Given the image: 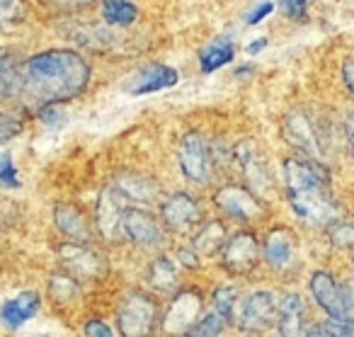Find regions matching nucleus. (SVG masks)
<instances>
[{"instance_id": "nucleus-1", "label": "nucleus", "mask_w": 354, "mask_h": 337, "mask_svg": "<svg viewBox=\"0 0 354 337\" xmlns=\"http://www.w3.org/2000/svg\"><path fill=\"white\" fill-rule=\"evenodd\" d=\"M90 66L78 51L51 49L35 54L25 64V98L37 107L73 100L88 88Z\"/></svg>"}, {"instance_id": "nucleus-2", "label": "nucleus", "mask_w": 354, "mask_h": 337, "mask_svg": "<svg viewBox=\"0 0 354 337\" xmlns=\"http://www.w3.org/2000/svg\"><path fill=\"white\" fill-rule=\"evenodd\" d=\"M284 180L291 209L304 224L325 228L335 219H339L342 209L335 199L328 170L320 165V161L304 156V153L286 158Z\"/></svg>"}, {"instance_id": "nucleus-3", "label": "nucleus", "mask_w": 354, "mask_h": 337, "mask_svg": "<svg viewBox=\"0 0 354 337\" xmlns=\"http://www.w3.org/2000/svg\"><path fill=\"white\" fill-rule=\"evenodd\" d=\"M158 301L146 291H129L117 311L122 337H151L158 322Z\"/></svg>"}, {"instance_id": "nucleus-4", "label": "nucleus", "mask_w": 354, "mask_h": 337, "mask_svg": "<svg viewBox=\"0 0 354 337\" xmlns=\"http://www.w3.org/2000/svg\"><path fill=\"white\" fill-rule=\"evenodd\" d=\"M177 161H180L183 175L187 177L189 182H194V185H199V187L212 182L216 161H214L212 146L204 141L202 134H197V131L185 134L180 146H177Z\"/></svg>"}, {"instance_id": "nucleus-5", "label": "nucleus", "mask_w": 354, "mask_h": 337, "mask_svg": "<svg viewBox=\"0 0 354 337\" xmlns=\"http://www.w3.org/2000/svg\"><path fill=\"white\" fill-rule=\"evenodd\" d=\"M308 289L318 306L328 313L330 318L337 320H354V291L344 289L337 279L325 269L310 274Z\"/></svg>"}, {"instance_id": "nucleus-6", "label": "nucleus", "mask_w": 354, "mask_h": 337, "mask_svg": "<svg viewBox=\"0 0 354 337\" xmlns=\"http://www.w3.org/2000/svg\"><path fill=\"white\" fill-rule=\"evenodd\" d=\"M214 204H216L218 211H223L228 219L241 221V224H255V221L267 216V204L262 201V197L243 185L221 187V190L214 194Z\"/></svg>"}, {"instance_id": "nucleus-7", "label": "nucleus", "mask_w": 354, "mask_h": 337, "mask_svg": "<svg viewBox=\"0 0 354 337\" xmlns=\"http://www.w3.org/2000/svg\"><path fill=\"white\" fill-rule=\"evenodd\" d=\"M160 221L170 233L187 235L202 226L204 214L199 201L187 192H175L160 201Z\"/></svg>"}, {"instance_id": "nucleus-8", "label": "nucleus", "mask_w": 354, "mask_h": 337, "mask_svg": "<svg viewBox=\"0 0 354 337\" xmlns=\"http://www.w3.org/2000/svg\"><path fill=\"white\" fill-rule=\"evenodd\" d=\"M281 134L284 138L291 143L294 148H299L304 156L308 158H320L325 156V146H323V134L318 131L313 117H310L306 109H291L284 117V124H281Z\"/></svg>"}, {"instance_id": "nucleus-9", "label": "nucleus", "mask_w": 354, "mask_h": 337, "mask_svg": "<svg viewBox=\"0 0 354 337\" xmlns=\"http://www.w3.org/2000/svg\"><path fill=\"white\" fill-rule=\"evenodd\" d=\"M127 211H129V201L119 194L117 187H107L102 190L97 199V209H95V228L102 238L107 240H122L127 238Z\"/></svg>"}, {"instance_id": "nucleus-10", "label": "nucleus", "mask_w": 354, "mask_h": 337, "mask_svg": "<svg viewBox=\"0 0 354 337\" xmlns=\"http://www.w3.org/2000/svg\"><path fill=\"white\" fill-rule=\"evenodd\" d=\"M262 245L252 230H241L231 235L221 253V262L228 274H250L260 264Z\"/></svg>"}, {"instance_id": "nucleus-11", "label": "nucleus", "mask_w": 354, "mask_h": 337, "mask_svg": "<svg viewBox=\"0 0 354 337\" xmlns=\"http://www.w3.org/2000/svg\"><path fill=\"white\" fill-rule=\"evenodd\" d=\"M59 264L73 279H95L107 269L102 255L88 248V243H73V240L59 248Z\"/></svg>"}, {"instance_id": "nucleus-12", "label": "nucleus", "mask_w": 354, "mask_h": 337, "mask_svg": "<svg viewBox=\"0 0 354 337\" xmlns=\"http://www.w3.org/2000/svg\"><path fill=\"white\" fill-rule=\"evenodd\" d=\"M279 313V303H277L272 291H255L250 296H245L238 306L236 325L243 332H260L272 322V318Z\"/></svg>"}, {"instance_id": "nucleus-13", "label": "nucleus", "mask_w": 354, "mask_h": 337, "mask_svg": "<svg viewBox=\"0 0 354 337\" xmlns=\"http://www.w3.org/2000/svg\"><path fill=\"white\" fill-rule=\"evenodd\" d=\"M202 293L197 289H183L177 291L175 298H172L170 308L165 311V318H162V330L165 332H185L194 325V322L202 318Z\"/></svg>"}, {"instance_id": "nucleus-14", "label": "nucleus", "mask_w": 354, "mask_h": 337, "mask_svg": "<svg viewBox=\"0 0 354 337\" xmlns=\"http://www.w3.org/2000/svg\"><path fill=\"white\" fill-rule=\"evenodd\" d=\"M233 158H236L238 167L243 170V175L250 182V190L255 194H265L267 190H274V180L270 175V167L265 163V156L260 153L255 141L245 138L233 148Z\"/></svg>"}, {"instance_id": "nucleus-15", "label": "nucleus", "mask_w": 354, "mask_h": 337, "mask_svg": "<svg viewBox=\"0 0 354 337\" xmlns=\"http://www.w3.org/2000/svg\"><path fill=\"white\" fill-rule=\"evenodd\" d=\"M124 228H127V238L133 240L136 245H141V248L156 250V248H160L162 240H165L160 221H158L151 211L138 209V206H131V209L127 211V224H124Z\"/></svg>"}, {"instance_id": "nucleus-16", "label": "nucleus", "mask_w": 354, "mask_h": 337, "mask_svg": "<svg viewBox=\"0 0 354 337\" xmlns=\"http://www.w3.org/2000/svg\"><path fill=\"white\" fill-rule=\"evenodd\" d=\"M177 80H180V73L175 69H170L165 64H148L131 75V80L127 83V93L141 98V95L160 93V90L172 88V85H177Z\"/></svg>"}, {"instance_id": "nucleus-17", "label": "nucleus", "mask_w": 354, "mask_h": 337, "mask_svg": "<svg viewBox=\"0 0 354 337\" xmlns=\"http://www.w3.org/2000/svg\"><path fill=\"white\" fill-rule=\"evenodd\" d=\"M262 257L270 267L286 272L296 259V238L289 228H272L262 243Z\"/></svg>"}, {"instance_id": "nucleus-18", "label": "nucleus", "mask_w": 354, "mask_h": 337, "mask_svg": "<svg viewBox=\"0 0 354 337\" xmlns=\"http://www.w3.org/2000/svg\"><path fill=\"white\" fill-rule=\"evenodd\" d=\"M54 224L61 233L73 243H90L97 233V228H93L90 219L83 214L80 206L73 204H59L54 209Z\"/></svg>"}, {"instance_id": "nucleus-19", "label": "nucleus", "mask_w": 354, "mask_h": 337, "mask_svg": "<svg viewBox=\"0 0 354 337\" xmlns=\"http://www.w3.org/2000/svg\"><path fill=\"white\" fill-rule=\"evenodd\" d=\"M112 185L117 187L124 199L133 201V204H151V201H156L158 192H160L156 180L138 175V172H119Z\"/></svg>"}, {"instance_id": "nucleus-20", "label": "nucleus", "mask_w": 354, "mask_h": 337, "mask_svg": "<svg viewBox=\"0 0 354 337\" xmlns=\"http://www.w3.org/2000/svg\"><path fill=\"white\" fill-rule=\"evenodd\" d=\"M306 320V303L299 293H286L279 301V313H277V330L279 337H306L304 330Z\"/></svg>"}, {"instance_id": "nucleus-21", "label": "nucleus", "mask_w": 354, "mask_h": 337, "mask_svg": "<svg viewBox=\"0 0 354 337\" xmlns=\"http://www.w3.org/2000/svg\"><path fill=\"white\" fill-rule=\"evenodd\" d=\"M41 306V296L37 291H20L17 296L8 298L3 303V322H6L8 330H17L20 325H25L30 318L37 316Z\"/></svg>"}, {"instance_id": "nucleus-22", "label": "nucleus", "mask_w": 354, "mask_h": 337, "mask_svg": "<svg viewBox=\"0 0 354 337\" xmlns=\"http://www.w3.org/2000/svg\"><path fill=\"white\" fill-rule=\"evenodd\" d=\"M228 243V233L223 221H204L197 230L192 233V248L197 250L202 257H214V255H221L223 248Z\"/></svg>"}, {"instance_id": "nucleus-23", "label": "nucleus", "mask_w": 354, "mask_h": 337, "mask_svg": "<svg viewBox=\"0 0 354 337\" xmlns=\"http://www.w3.org/2000/svg\"><path fill=\"white\" fill-rule=\"evenodd\" d=\"M148 284L158 293H175L180 284V272L167 257H156L148 264Z\"/></svg>"}, {"instance_id": "nucleus-24", "label": "nucleus", "mask_w": 354, "mask_h": 337, "mask_svg": "<svg viewBox=\"0 0 354 337\" xmlns=\"http://www.w3.org/2000/svg\"><path fill=\"white\" fill-rule=\"evenodd\" d=\"M233 59H236V46H233L231 39H223L221 37V39L212 42L207 49H202V54H199V66H202V73H214V71L231 64Z\"/></svg>"}, {"instance_id": "nucleus-25", "label": "nucleus", "mask_w": 354, "mask_h": 337, "mask_svg": "<svg viewBox=\"0 0 354 337\" xmlns=\"http://www.w3.org/2000/svg\"><path fill=\"white\" fill-rule=\"evenodd\" d=\"M0 88H3L6 98H15V95L25 93V69L10 54H6L0 61Z\"/></svg>"}, {"instance_id": "nucleus-26", "label": "nucleus", "mask_w": 354, "mask_h": 337, "mask_svg": "<svg viewBox=\"0 0 354 337\" xmlns=\"http://www.w3.org/2000/svg\"><path fill=\"white\" fill-rule=\"evenodd\" d=\"M102 17L109 25L129 27L136 22L138 10L131 0H102Z\"/></svg>"}, {"instance_id": "nucleus-27", "label": "nucleus", "mask_w": 354, "mask_h": 337, "mask_svg": "<svg viewBox=\"0 0 354 337\" xmlns=\"http://www.w3.org/2000/svg\"><path fill=\"white\" fill-rule=\"evenodd\" d=\"M238 306H241V298H238V289L231 284H223L214 291V308L226 322H236Z\"/></svg>"}, {"instance_id": "nucleus-28", "label": "nucleus", "mask_w": 354, "mask_h": 337, "mask_svg": "<svg viewBox=\"0 0 354 337\" xmlns=\"http://www.w3.org/2000/svg\"><path fill=\"white\" fill-rule=\"evenodd\" d=\"M325 235L337 250H349L354 248V221L349 219H335L333 224L325 226Z\"/></svg>"}, {"instance_id": "nucleus-29", "label": "nucleus", "mask_w": 354, "mask_h": 337, "mask_svg": "<svg viewBox=\"0 0 354 337\" xmlns=\"http://www.w3.org/2000/svg\"><path fill=\"white\" fill-rule=\"evenodd\" d=\"M49 291L56 301H68V298L78 296V279H73L66 272H56L54 277L49 279Z\"/></svg>"}, {"instance_id": "nucleus-30", "label": "nucleus", "mask_w": 354, "mask_h": 337, "mask_svg": "<svg viewBox=\"0 0 354 337\" xmlns=\"http://www.w3.org/2000/svg\"><path fill=\"white\" fill-rule=\"evenodd\" d=\"M223 322H226V320H223V318L214 311V313H209V316L199 318V320L194 322V325L189 327L183 337H218V335H221V330H223Z\"/></svg>"}, {"instance_id": "nucleus-31", "label": "nucleus", "mask_w": 354, "mask_h": 337, "mask_svg": "<svg viewBox=\"0 0 354 337\" xmlns=\"http://www.w3.org/2000/svg\"><path fill=\"white\" fill-rule=\"evenodd\" d=\"M0 12H3V20L10 25V22H22L27 15V6L22 0H0Z\"/></svg>"}, {"instance_id": "nucleus-32", "label": "nucleus", "mask_w": 354, "mask_h": 337, "mask_svg": "<svg viewBox=\"0 0 354 337\" xmlns=\"http://www.w3.org/2000/svg\"><path fill=\"white\" fill-rule=\"evenodd\" d=\"M0 182L8 187V190H12V187H20V175H17L15 165H12V158L3 156L0 158Z\"/></svg>"}, {"instance_id": "nucleus-33", "label": "nucleus", "mask_w": 354, "mask_h": 337, "mask_svg": "<svg viewBox=\"0 0 354 337\" xmlns=\"http://www.w3.org/2000/svg\"><path fill=\"white\" fill-rule=\"evenodd\" d=\"M281 10L291 20H304L306 17V0H281Z\"/></svg>"}, {"instance_id": "nucleus-34", "label": "nucleus", "mask_w": 354, "mask_h": 337, "mask_svg": "<svg viewBox=\"0 0 354 337\" xmlns=\"http://www.w3.org/2000/svg\"><path fill=\"white\" fill-rule=\"evenodd\" d=\"M83 332H85V337H114V332L109 330L102 320H88L83 327Z\"/></svg>"}, {"instance_id": "nucleus-35", "label": "nucleus", "mask_w": 354, "mask_h": 337, "mask_svg": "<svg viewBox=\"0 0 354 337\" xmlns=\"http://www.w3.org/2000/svg\"><path fill=\"white\" fill-rule=\"evenodd\" d=\"M20 129H22V124L15 122V119H12V114H6V117H3V129H0V136H3V141H10L15 134H20Z\"/></svg>"}, {"instance_id": "nucleus-36", "label": "nucleus", "mask_w": 354, "mask_h": 337, "mask_svg": "<svg viewBox=\"0 0 354 337\" xmlns=\"http://www.w3.org/2000/svg\"><path fill=\"white\" fill-rule=\"evenodd\" d=\"M272 10H274V6H272V3H260V6H257L255 10H252L250 15H248V20H245V22H248L250 27H252V25H257V22L265 20V17L270 15Z\"/></svg>"}, {"instance_id": "nucleus-37", "label": "nucleus", "mask_w": 354, "mask_h": 337, "mask_svg": "<svg viewBox=\"0 0 354 337\" xmlns=\"http://www.w3.org/2000/svg\"><path fill=\"white\" fill-rule=\"evenodd\" d=\"M342 80H344V88L354 95V56H347L342 64Z\"/></svg>"}, {"instance_id": "nucleus-38", "label": "nucleus", "mask_w": 354, "mask_h": 337, "mask_svg": "<svg viewBox=\"0 0 354 337\" xmlns=\"http://www.w3.org/2000/svg\"><path fill=\"white\" fill-rule=\"evenodd\" d=\"M177 257L183 259L187 267H197V264H199V253L194 248L192 250H189V248H180V250H177Z\"/></svg>"}, {"instance_id": "nucleus-39", "label": "nucleus", "mask_w": 354, "mask_h": 337, "mask_svg": "<svg viewBox=\"0 0 354 337\" xmlns=\"http://www.w3.org/2000/svg\"><path fill=\"white\" fill-rule=\"evenodd\" d=\"M44 3H51V6H59V8H78V6H88L90 0H44Z\"/></svg>"}, {"instance_id": "nucleus-40", "label": "nucleus", "mask_w": 354, "mask_h": 337, "mask_svg": "<svg viewBox=\"0 0 354 337\" xmlns=\"http://www.w3.org/2000/svg\"><path fill=\"white\" fill-rule=\"evenodd\" d=\"M344 134H347L349 148H352V153H354V112L347 114V122H344Z\"/></svg>"}, {"instance_id": "nucleus-41", "label": "nucleus", "mask_w": 354, "mask_h": 337, "mask_svg": "<svg viewBox=\"0 0 354 337\" xmlns=\"http://www.w3.org/2000/svg\"><path fill=\"white\" fill-rule=\"evenodd\" d=\"M265 46H267V39H257V42H250V44L245 46V51L250 56H255V54H260V51L265 49Z\"/></svg>"}]
</instances>
